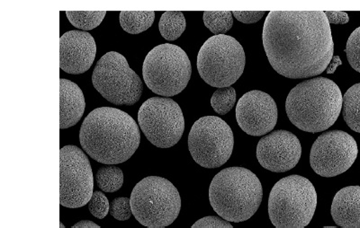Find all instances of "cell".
Wrapping results in <instances>:
<instances>
[{
    "instance_id": "obj_24",
    "label": "cell",
    "mask_w": 360,
    "mask_h": 228,
    "mask_svg": "<svg viewBox=\"0 0 360 228\" xmlns=\"http://www.w3.org/2000/svg\"><path fill=\"white\" fill-rule=\"evenodd\" d=\"M107 15V11H66L70 24L82 30H92L98 27Z\"/></svg>"
},
{
    "instance_id": "obj_5",
    "label": "cell",
    "mask_w": 360,
    "mask_h": 228,
    "mask_svg": "<svg viewBox=\"0 0 360 228\" xmlns=\"http://www.w3.org/2000/svg\"><path fill=\"white\" fill-rule=\"evenodd\" d=\"M316 206V191L309 180L288 176L276 182L270 192V221L276 228H304L313 220Z\"/></svg>"
},
{
    "instance_id": "obj_8",
    "label": "cell",
    "mask_w": 360,
    "mask_h": 228,
    "mask_svg": "<svg viewBox=\"0 0 360 228\" xmlns=\"http://www.w3.org/2000/svg\"><path fill=\"white\" fill-rule=\"evenodd\" d=\"M245 62V53L239 41L229 35H214L199 51L198 69L209 86L230 88L242 76Z\"/></svg>"
},
{
    "instance_id": "obj_4",
    "label": "cell",
    "mask_w": 360,
    "mask_h": 228,
    "mask_svg": "<svg viewBox=\"0 0 360 228\" xmlns=\"http://www.w3.org/2000/svg\"><path fill=\"white\" fill-rule=\"evenodd\" d=\"M263 189L255 173L243 167H228L214 176L209 187L214 210L228 222H244L262 204Z\"/></svg>"
},
{
    "instance_id": "obj_6",
    "label": "cell",
    "mask_w": 360,
    "mask_h": 228,
    "mask_svg": "<svg viewBox=\"0 0 360 228\" xmlns=\"http://www.w3.org/2000/svg\"><path fill=\"white\" fill-rule=\"evenodd\" d=\"M130 202L135 220L148 228L170 226L181 210L178 189L169 180L159 176H149L138 182Z\"/></svg>"
},
{
    "instance_id": "obj_21",
    "label": "cell",
    "mask_w": 360,
    "mask_h": 228,
    "mask_svg": "<svg viewBox=\"0 0 360 228\" xmlns=\"http://www.w3.org/2000/svg\"><path fill=\"white\" fill-rule=\"evenodd\" d=\"M160 33L167 41H175L186 30L184 14L180 11L164 12L159 22Z\"/></svg>"
},
{
    "instance_id": "obj_23",
    "label": "cell",
    "mask_w": 360,
    "mask_h": 228,
    "mask_svg": "<svg viewBox=\"0 0 360 228\" xmlns=\"http://www.w3.org/2000/svg\"><path fill=\"white\" fill-rule=\"evenodd\" d=\"M233 12L205 11L202 15L205 25L215 35L225 34L233 25Z\"/></svg>"
},
{
    "instance_id": "obj_19",
    "label": "cell",
    "mask_w": 360,
    "mask_h": 228,
    "mask_svg": "<svg viewBox=\"0 0 360 228\" xmlns=\"http://www.w3.org/2000/svg\"><path fill=\"white\" fill-rule=\"evenodd\" d=\"M342 114L348 126L360 133V83L352 86L344 95Z\"/></svg>"
},
{
    "instance_id": "obj_1",
    "label": "cell",
    "mask_w": 360,
    "mask_h": 228,
    "mask_svg": "<svg viewBox=\"0 0 360 228\" xmlns=\"http://www.w3.org/2000/svg\"><path fill=\"white\" fill-rule=\"evenodd\" d=\"M263 45L273 69L288 79L316 76L332 62V30L323 11H271Z\"/></svg>"
},
{
    "instance_id": "obj_12",
    "label": "cell",
    "mask_w": 360,
    "mask_h": 228,
    "mask_svg": "<svg viewBox=\"0 0 360 228\" xmlns=\"http://www.w3.org/2000/svg\"><path fill=\"white\" fill-rule=\"evenodd\" d=\"M94 178L86 154L76 146L60 151V203L69 208L85 206L91 200Z\"/></svg>"
},
{
    "instance_id": "obj_28",
    "label": "cell",
    "mask_w": 360,
    "mask_h": 228,
    "mask_svg": "<svg viewBox=\"0 0 360 228\" xmlns=\"http://www.w3.org/2000/svg\"><path fill=\"white\" fill-rule=\"evenodd\" d=\"M111 216L119 221H127L130 220L133 212H131L130 199L117 198L110 203Z\"/></svg>"
},
{
    "instance_id": "obj_13",
    "label": "cell",
    "mask_w": 360,
    "mask_h": 228,
    "mask_svg": "<svg viewBox=\"0 0 360 228\" xmlns=\"http://www.w3.org/2000/svg\"><path fill=\"white\" fill-rule=\"evenodd\" d=\"M354 138L342 130L321 134L311 147L310 165L323 177H334L348 171L358 157Z\"/></svg>"
},
{
    "instance_id": "obj_7",
    "label": "cell",
    "mask_w": 360,
    "mask_h": 228,
    "mask_svg": "<svg viewBox=\"0 0 360 228\" xmlns=\"http://www.w3.org/2000/svg\"><path fill=\"white\" fill-rule=\"evenodd\" d=\"M191 73V62L185 51L170 43L153 48L143 66L148 88L165 98L180 94L188 86Z\"/></svg>"
},
{
    "instance_id": "obj_20",
    "label": "cell",
    "mask_w": 360,
    "mask_h": 228,
    "mask_svg": "<svg viewBox=\"0 0 360 228\" xmlns=\"http://www.w3.org/2000/svg\"><path fill=\"white\" fill-rule=\"evenodd\" d=\"M155 12L154 11H122L120 25L125 32L131 34H139L152 27Z\"/></svg>"
},
{
    "instance_id": "obj_27",
    "label": "cell",
    "mask_w": 360,
    "mask_h": 228,
    "mask_svg": "<svg viewBox=\"0 0 360 228\" xmlns=\"http://www.w3.org/2000/svg\"><path fill=\"white\" fill-rule=\"evenodd\" d=\"M89 210L90 213L98 220H103L107 217L108 211L110 210V204L107 196L101 192H95L91 200L89 202Z\"/></svg>"
},
{
    "instance_id": "obj_25",
    "label": "cell",
    "mask_w": 360,
    "mask_h": 228,
    "mask_svg": "<svg viewBox=\"0 0 360 228\" xmlns=\"http://www.w3.org/2000/svg\"><path fill=\"white\" fill-rule=\"evenodd\" d=\"M236 102V91L233 86L219 88L214 93L211 98V105L218 114H228L233 108Z\"/></svg>"
},
{
    "instance_id": "obj_18",
    "label": "cell",
    "mask_w": 360,
    "mask_h": 228,
    "mask_svg": "<svg viewBox=\"0 0 360 228\" xmlns=\"http://www.w3.org/2000/svg\"><path fill=\"white\" fill-rule=\"evenodd\" d=\"M84 95L77 83L60 80V128L66 130L79 123L84 114Z\"/></svg>"
},
{
    "instance_id": "obj_22",
    "label": "cell",
    "mask_w": 360,
    "mask_h": 228,
    "mask_svg": "<svg viewBox=\"0 0 360 228\" xmlns=\"http://www.w3.org/2000/svg\"><path fill=\"white\" fill-rule=\"evenodd\" d=\"M98 187L105 192H115L124 184V173L115 166H103L96 175Z\"/></svg>"
},
{
    "instance_id": "obj_31",
    "label": "cell",
    "mask_w": 360,
    "mask_h": 228,
    "mask_svg": "<svg viewBox=\"0 0 360 228\" xmlns=\"http://www.w3.org/2000/svg\"><path fill=\"white\" fill-rule=\"evenodd\" d=\"M324 13H326L329 24L343 25L349 21V15L346 12L326 11Z\"/></svg>"
},
{
    "instance_id": "obj_9",
    "label": "cell",
    "mask_w": 360,
    "mask_h": 228,
    "mask_svg": "<svg viewBox=\"0 0 360 228\" xmlns=\"http://www.w3.org/2000/svg\"><path fill=\"white\" fill-rule=\"evenodd\" d=\"M92 83L103 98L115 105H134L140 100L143 82L122 54L110 51L98 60Z\"/></svg>"
},
{
    "instance_id": "obj_26",
    "label": "cell",
    "mask_w": 360,
    "mask_h": 228,
    "mask_svg": "<svg viewBox=\"0 0 360 228\" xmlns=\"http://www.w3.org/2000/svg\"><path fill=\"white\" fill-rule=\"evenodd\" d=\"M345 53L350 66L360 73V27L350 34Z\"/></svg>"
},
{
    "instance_id": "obj_17",
    "label": "cell",
    "mask_w": 360,
    "mask_h": 228,
    "mask_svg": "<svg viewBox=\"0 0 360 228\" xmlns=\"http://www.w3.org/2000/svg\"><path fill=\"white\" fill-rule=\"evenodd\" d=\"M330 212L338 226L360 228V186H349L338 192Z\"/></svg>"
},
{
    "instance_id": "obj_33",
    "label": "cell",
    "mask_w": 360,
    "mask_h": 228,
    "mask_svg": "<svg viewBox=\"0 0 360 228\" xmlns=\"http://www.w3.org/2000/svg\"><path fill=\"white\" fill-rule=\"evenodd\" d=\"M60 228H66L65 226H64V224L62 222H60Z\"/></svg>"
},
{
    "instance_id": "obj_30",
    "label": "cell",
    "mask_w": 360,
    "mask_h": 228,
    "mask_svg": "<svg viewBox=\"0 0 360 228\" xmlns=\"http://www.w3.org/2000/svg\"><path fill=\"white\" fill-rule=\"evenodd\" d=\"M233 15L238 21L243 24H254L259 22L265 15L264 11H233Z\"/></svg>"
},
{
    "instance_id": "obj_3",
    "label": "cell",
    "mask_w": 360,
    "mask_h": 228,
    "mask_svg": "<svg viewBox=\"0 0 360 228\" xmlns=\"http://www.w3.org/2000/svg\"><path fill=\"white\" fill-rule=\"evenodd\" d=\"M342 102V91L333 80L311 79L291 90L285 101V111L299 130L316 133L335 123Z\"/></svg>"
},
{
    "instance_id": "obj_14",
    "label": "cell",
    "mask_w": 360,
    "mask_h": 228,
    "mask_svg": "<svg viewBox=\"0 0 360 228\" xmlns=\"http://www.w3.org/2000/svg\"><path fill=\"white\" fill-rule=\"evenodd\" d=\"M236 120L244 133L259 137L268 134L278 123V107L266 93L254 90L238 102Z\"/></svg>"
},
{
    "instance_id": "obj_32",
    "label": "cell",
    "mask_w": 360,
    "mask_h": 228,
    "mask_svg": "<svg viewBox=\"0 0 360 228\" xmlns=\"http://www.w3.org/2000/svg\"><path fill=\"white\" fill-rule=\"evenodd\" d=\"M72 228H101L94 222L90 220H82L74 224Z\"/></svg>"
},
{
    "instance_id": "obj_34",
    "label": "cell",
    "mask_w": 360,
    "mask_h": 228,
    "mask_svg": "<svg viewBox=\"0 0 360 228\" xmlns=\"http://www.w3.org/2000/svg\"><path fill=\"white\" fill-rule=\"evenodd\" d=\"M323 228H338V227H323Z\"/></svg>"
},
{
    "instance_id": "obj_10",
    "label": "cell",
    "mask_w": 360,
    "mask_h": 228,
    "mask_svg": "<svg viewBox=\"0 0 360 228\" xmlns=\"http://www.w3.org/2000/svg\"><path fill=\"white\" fill-rule=\"evenodd\" d=\"M233 146V130L217 116L199 119L188 135V149L193 159L205 168L224 166L230 159Z\"/></svg>"
},
{
    "instance_id": "obj_16",
    "label": "cell",
    "mask_w": 360,
    "mask_h": 228,
    "mask_svg": "<svg viewBox=\"0 0 360 228\" xmlns=\"http://www.w3.org/2000/svg\"><path fill=\"white\" fill-rule=\"evenodd\" d=\"M96 45L88 32L70 31L60 39V67L66 73H85L94 63Z\"/></svg>"
},
{
    "instance_id": "obj_15",
    "label": "cell",
    "mask_w": 360,
    "mask_h": 228,
    "mask_svg": "<svg viewBox=\"0 0 360 228\" xmlns=\"http://www.w3.org/2000/svg\"><path fill=\"white\" fill-rule=\"evenodd\" d=\"M300 141L288 130H276L262 138L257 146L258 161L270 172L285 173L297 165L301 159Z\"/></svg>"
},
{
    "instance_id": "obj_11",
    "label": "cell",
    "mask_w": 360,
    "mask_h": 228,
    "mask_svg": "<svg viewBox=\"0 0 360 228\" xmlns=\"http://www.w3.org/2000/svg\"><path fill=\"white\" fill-rule=\"evenodd\" d=\"M138 123L147 140L160 149L175 146L185 130L181 108L167 98H152L144 102L138 112Z\"/></svg>"
},
{
    "instance_id": "obj_2",
    "label": "cell",
    "mask_w": 360,
    "mask_h": 228,
    "mask_svg": "<svg viewBox=\"0 0 360 228\" xmlns=\"http://www.w3.org/2000/svg\"><path fill=\"white\" fill-rule=\"evenodd\" d=\"M79 142L91 159L104 165L127 161L141 142L140 128L133 117L119 109H95L80 128Z\"/></svg>"
},
{
    "instance_id": "obj_29",
    "label": "cell",
    "mask_w": 360,
    "mask_h": 228,
    "mask_svg": "<svg viewBox=\"0 0 360 228\" xmlns=\"http://www.w3.org/2000/svg\"><path fill=\"white\" fill-rule=\"evenodd\" d=\"M191 228H233L228 221L218 217H205L195 222Z\"/></svg>"
}]
</instances>
